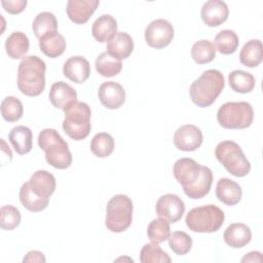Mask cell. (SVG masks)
<instances>
[{"instance_id": "d6a6232c", "label": "cell", "mask_w": 263, "mask_h": 263, "mask_svg": "<svg viewBox=\"0 0 263 263\" xmlns=\"http://www.w3.org/2000/svg\"><path fill=\"white\" fill-rule=\"evenodd\" d=\"M24 113L22 102L12 96L5 97L1 102V115L4 120L8 122H15L20 120Z\"/></svg>"}, {"instance_id": "277c9868", "label": "cell", "mask_w": 263, "mask_h": 263, "mask_svg": "<svg viewBox=\"0 0 263 263\" xmlns=\"http://www.w3.org/2000/svg\"><path fill=\"white\" fill-rule=\"evenodd\" d=\"M224 86L225 79L223 74L219 70L209 69L190 85V98L197 107L205 108L216 101Z\"/></svg>"}, {"instance_id": "f546056e", "label": "cell", "mask_w": 263, "mask_h": 263, "mask_svg": "<svg viewBox=\"0 0 263 263\" xmlns=\"http://www.w3.org/2000/svg\"><path fill=\"white\" fill-rule=\"evenodd\" d=\"M239 44V39L233 30L224 29L215 36V45L217 50L222 54L233 53Z\"/></svg>"}, {"instance_id": "9a60e30c", "label": "cell", "mask_w": 263, "mask_h": 263, "mask_svg": "<svg viewBox=\"0 0 263 263\" xmlns=\"http://www.w3.org/2000/svg\"><path fill=\"white\" fill-rule=\"evenodd\" d=\"M229 9L222 0H209L203 3L200 10V16L203 23L209 27H218L228 17Z\"/></svg>"}, {"instance_id": "cb8c5ba5", "label": "cell", "mask_w": 263, "mask_h": 263, "mask_svg": "<svg viewBox=\"0 0 263 263\" xmlns=\"http://www.w3.org/2000/svg\"><path fill=\"white\" fill-rule=\"evenodd\" d=\"M66 40L58 31L50 32L39 38V47L48 58H58L66 49Z\"/></svg>"}, {"instance_id": "e575fe53", "label": "cell", "mask_w": 263, "mask_h": 263, "mask_svg": "<svg viewBox=\"0 0 263 263\" xmlns=\"http://www.w3.org/2000/svg\"><path fill=\"white\" fill-rule=\"evenodd\" d=\"M140 261L142 263H155V262H167L172 261L171 257L164 252L158 243L151 242L146 243L140 252Z\"/></svg>"}, {"instance_id": "4fadbf2b", "label": "cell", "mask_w": 263, "mask_h": 263, "mask_svg": "<svg viewBox=\"0 0 263 263\" xmlns=\"http://www.w3.org/2000/svg\"><path fill=\"white\" fill-rule=\"evenodd\" d=\"M203 136L199 127L193 124L180 126L174 135V144L181 151H195L202 144Z\"/></svg>"}, {"instance_id": "2e32d148", "label": "cell", "mask_w": 263, "mask_h": 263, "mask_svg": "<svg viewBox=\"0 0 263 263\" xmlns=\"http://www.w3.org/2000/svg\"><path fill=\"white\" fill-rule=\"evenodd\" d=\"M99 4V0H69L66 11L73 23L84 24L96 11Z\"/></svg>"}, {"instance_id": "7c38bea8", "label": "cell", "mask_w": 263, "mask_h": 263, "mask_svg": "<svg viewBox=\"0 0 263 263\" xmlns=\"http://www.w3.org/2000/svg\"><path fill=\"white\" fill-rule=\"evenodd\" d=\"M155 211L158 217L165 219L170 223H176L185 212V203L177 194L167 193L158 198Z\"/></svg>"}, {"instance_id": "4316f807", "label": "cell", "mask_w": 263, "mask_h": 263, "mask_svg": "<svg viewBox=\"0 0 263 263\" xmlns=\"http://www.w3.org/2000/svg\"><path fill=\"white\" fill-rule=\"evenodd\" d=\"M228 81L232 90L239 93L251 92L256 84L255 77L251 73L242 70H233L230 72Z\"/></svg>"}, {"instance_id": "52a82bcc", "label": "cell", "mask_w": 263, "mask_h": 263, "mask_svg": "<svg viewBox=\"0 0 263 263\" xmlns=\"http://www.w3.org/2000/svg\"><path fill=\"white\" fill-rule=\"evenodd\" d=\"M225 220L224 212L215 204L193 208L185 218L187 227L193 232L212 233L221 228Z\"/></svg>"}, {"instance_id": "3957f363", "label": "cell", "mask_w": 263, "mask_h": 263, "mask_svg": "<svg viewBox=\"0 0 263 263\" xmlns=\"http://www.w3.org/2000/svg\"><path fill=\"white\" fill-rule=\"evenodd\" d=\"M46 65L38 55L25 57L17 68V87L29 97L39 96L45 87Z\"/></svg>"}, {"instance_id": "5bb4252c", "label": "cell", "mask_w": 263, "mask_h": 263, "mask_svg": "<svg viewBox=\"0 0 263 263\" xmlns=\"http://www.w3.org/2000/svg\"><path fill=\"white\" fill-rule=\"evenodd\" d=\"M98 97L102 105L107 109H118L125 101V90L117 82L106 81L100 85Z\"/></svg>"}, {"instance_id": "7402d4cb", "label": "cell", "mask_w": 263, "mask_h": 263, "mask_svg": "<svg viewBox=\"0 0 263 263\" xmlns=\"http://www.w3.org/2000/svg\"><path fill=\"white\" fill-rule=\"evenodd\" d=\"M8 140L20 155H25L32 149L33 135L31 129L25 125H17L11 128L8 134Z\"/></svg>"}, {"instance_id": "ab89813d", "label": "cell", "mask_w": 263, "mask_h": 263, "mask_svg": "<svg viewBox=\"0 0 263 263\" xmlns=\"http://www.w3.org/2000/svg\"><path fill=\"white\" fill-rule=\"evenodd\" d=\"M262 254L260 252H250L242 259L241 262H262Z\"/></svg>"}, {"instance_id": "e0dca14e", "label": "cell", "mask_w": 263, "mask_h": 263, "mask_svg": "<svg viewBox=\"0 0 263 263\" xmlns=\"http://www.w3.org/2000/svg\"><path fill=\"white\" fill-rule=\"evenodd\" d=\"M63 73L71 81L80 84L89 77L90 65L84 57H71L63 66Z\"/></svg>"}, {"instance_id": "836d02e7", "label": "cell", "mask_w": 263, "mask_h": 263, "mask_svg": "<svg viewBox=\"0 0 263 263\" xmlns=\"http://www.w3.org/2000/svg\"><path fill=\"white\" fill-rule=\"evenodd\" d=\"M171 234L170 222L163 218L152 220L147 227L148 238L155 243L163 242L168 238Z\"/></svg>"}, {"instance_id": "d6986e66", "label": "cell", "mask_w": 263, "mask_h": 263, "mask_svg": "<svg viewBox=\"0 0 263 263\" xmlns=\"http://www.w3.org/2000/svg\"><path fill=\"white\" fill-rule=\"evenodd\" d=\"M223 238L230 248L241 249L251 241L252 231L243 223H232L225 229Z\"/></svg>"}, {"instance_id": "603a6c76", "label": "cell", "mask_w": 263, "mask_h": 263, "mask_svg": "<svg viewBox=\"0 0 263 263\" xmlns=\"http://www.w3.org/2000/svg\"><path fill=\"white\" fill-rule=\"evenodd\" d=\"M117 32V21L111 14H102L91 26L93 38L101 42H107Z\"/></svg>"}, {"instance_id": "8992f818", "label": "cell", "mask_w": 263, "mask_h": 263, "mask_svg": "<svg viewBox=\"0 0 263 263\" xmlns=\"http://www.w3.org/2000/svg\"><path fill=\"white\" fill-rule=\"evenodd\" d=\"M63 129L68 137L75 141L85 139L91 129L89 106L84 102H74L65 110Z\"/></svg>"}, {"instance_id": "1f68e13d", "label": "cell", "mask_w": 263, "mask_h": 263, "mask_svg": "<svg viewBox=\"0 0 263 263\" xmlns=\"http://www.w3.org/2000/svg\"><path fill=\"white\" fill-rule=\"evenodd\" d=\"M114 146V139L108 133L96 134L90 142L91 152L100 158H105L109 156L113 152Z\"/></svg>"}, {"instance_id": "484cf974", "label": "cell", "mask_w": 263, "mask_h": 263, "mask_svg": "<svg viewBox=\"0 0 263 263\" xmlns=\"http://www.w3.org/2000/svg\"><path fill=\"white\" fill-rule=\"evenodd\" d=\"M263 59L262 42L259 39L249 40L239 52L240 63L249 68L257 67L261 64Z\"/></svg>"}, {"instance_id": "d4e9b609", "label": "cell", "mask_w": 263, "mask_h": 263, "mask_svg": "<svg viewBox=\"0 0 263 263\" xmlns=\"http://www.w3.org/2000/svg\"><path fill=\"white\" fill-rule=\"evenodd\" d=\"M29 39L27 35L21 31L12 32L5 41V50L9 58L17 60L24 58L29 50Z\"/></svg>"}, {"instance_id": "d590c367", "label": "cell", "mask_w": 263, "mask_h": 263, "mask_svg": "<svg viewBox=\"0 0 263 263\" xmlns=\"http://www.w3.org/2000/svg\"><path fill=\"white\" fill-rule=\"evenodd\" d=\"M167 240L172 251L179 256L186 255L192 248V238L184 231H175L171 233Z\"/></svg>"}, {"instance_id": "30bf717a", "label": "cell", "mask_w": 263, "mask_h": 263, "mask_svg": "<svg viewBox=\"0 0 263 263\" xmlns=\"http://www.w3.org/2000/svg\"><path fill=\"white\" fill-rule=\"evenodd\" d=\"M254 110L248 102H227L217 112V120L224 128H247L253 123Z\"/></svg>"}, {"instance_id": "4dcf8cb0", "label": "cell", "mask_w": 263, "mask_h": 263, "mask_svg": "<svg viewBox=\"0 0 263 263\" xmlns=\"http://www.w3.org/2000/svg\"><path fill=\"white\" fill-rule=\"evenodd\" d=\"M191 58L199 65L212 62L216 58V48L214 43L206 39L196 41L191 47Z\"/></svg>"}, {"instance_id": "f1b7e54d", "label": "cell", "mask_w": 263, "mask_h": 263, "mask_svg": "<svg viewBox=\"0 0 263 263\" xmlns=\"http://www.w3.org/2000/svg\"><path fill=\"white\" fill-rule=\"evenodd\" d=\"M33 32L39 39L43 35L58 31V21L55 15L49 11H42L38 13L33 21Z\"/></svg>"}, {"instance_id": "ffe728a7", "label": "cell", "mask_w": 263, "mask_h": 263, "mask_svg": "<svg viewBox=\"0 0 263 263\" xmlns=\"http://www.w3.org/2000/svg\"><path fill=\"white\" fill-rule=\"evenodd\" d=\"M134 50V40L125 32H116L107 43V52L118 60L127 59Z\"/></svg>"}, {"instance_id": "74e56055", "label": "cell", "mask_w": 263, "mask_h": 263, "mask_svg": "<svg viewBox=\"0 0 263 263\" xmlns=\"http://www.w3.org/2000/svg\"><path fill=\"white\" fill-rule=\"evenodd\" d=\"M3 8L11 14L21 13L27 6V0H2Z\"/></svg>"}, {"instance_id": "ba28073f", "label": "cell", "mask_w": 263, "mask_h": 263, "mask_svg": "<svg viewBox=\"0 0 263 263\" xmlns=\"http://www.w3.org/2000/svg\"><path fill=\"white\" fill-rule=\"evenodd\" d=\"M218 161L234 177H245L251 171V163L245 156L240 146L233 141H222L215 149Z\"/></svg>"}, {"instance_id": "ac0fdd59", "label": "cell", "mask_w": 263, "mask_h": 263, "mask_svg": "<svg viewBox=\"0 0 263 263\" xmlns=\"http://www.w3.org/2000/svg\"><path fill=\"white\" fill-rule=\"evenodd\" d=\"M48 97L52 106L63 111L77 101L76 90L64 81L54 82L50 87Z\"/></svg>"}, {"instance_id": "f35d334b", "label": "cell", "mask_w": 263, "mask_h": 263, "mask_svg": "<svg viewBox=\"0 0 263 263\" xmlns=\"http://www.w3.org/2000/svg\"><path fill=\"white\" fill-rule=\"evenodd\" d=\"M46 259L44 257V254L39 251H30L27 253V255L24 257L23 262H45Z\"/></svg>"}, {"instance_id": "7a4b0ae2", "label": "cell", "mask_w": 263, "mask_h": 263, "mask_svg": "<svg viewBox=\"0 0 263 263\" xmlns=\"http://www.w3.org/2000/svg\"><path fill=\"white\" fill-rule=\"evenodd\" d=\"M57 182L52 174L47 171H36L30 180L20 189V200L25 209L30 212H41L49 203V197L55 190Z\"/></svg>"}, {"instance_id": "83f0119b", "label": "cell", "mask_w": 263, "mask_h": 263, "mask_svg": "<svg viewBox=\"0 0 263 263\" xmlns=\"http://www.w3.org/2000/svg\"><path fill=\"white\" fill-rule=\"evenodd\" d=\"M95 66L97 72L104 77L116 76L122 69L121 61L112 57L107 51L98 55L95 62Z\"/></svg>"}, {"instance_id": "8d00e7d4", "label": "cell", "mask_w": 263, "mask_h": 263, "mask_svg": "<svg viewBox=\"0 0 263 263\" xmlns=\"http://www.w3.org/2000/svg\"><path fill=\"white\" fill-rule=\"evenodd\" d=\"M21 223V212L17 208L6 204L0 210V226L4 230H12Z\"/></svg>"}, {"instance_id": "8fae6325", "label": "cell", "mask_w": 263, "mask_h": 263, "mask_svg": "<svg viewBox=\"0 0 263 263\" xmlns=\"http://www.w3.org/2000/svg\"><path fill=\"white\" fill-rule=\"evenodd\" d=\"M174 35L175 30L173 25L164 18L152 21L145 29L146 43L156 49L167 46L172 42Z\"/></svg>"}, {"instance_id": "44dd1931", "label": "cell", "mask_w": 263, "mask_h": 263, "mask_svg": "<svg viewBox=\"0 0 263 263\" xmlns=\"http://www.w3.org/2000/svg\"><path fill=\"white\" fill-rule=\"evenodd\" d=\"M217 198L226 205L237 204L242 196L241 187L228 178H221L216 186Z\"/></svg>"}, {"instance_id": "6da1fadb", "label": "cell", "mask_w": 263, "mask_h": 263, "mask_svg": "<svg viewBox=\"0 0 263 263\" xmlns=\"http://www.w3.org/2000/svg\"><path fill=\"white\" fill-rule=\"evenodd\" d=\"M173 174L189 198H202L211 190L213 184L211 168L200 165L192 158L178 159L174 163Z\"/></svg>"}, {"instance_id": "5b68a950", "label": "cell", "mask_w": 263, "mask_h": 263, "mask_svg": "<svg viewBox=\"0 0 263 263\" xmlns=\"http://www.w3.org/2000/svg\"><path fill=\"white\" fill-rule=\"evenodd\" d=\"M38 145L45 152V159L51 166L65 170L72 164L68 143L55 129H42L38 135Z\"/></svg>"}, {"instance_id": "9c48e42d", "label": "cell", "mask_w": 263, "mask_h": 263, "mask_svg": "<svg viewBox=\"0 0 263 263\" xmlns=\"http://www.w3.org/2000/svg\"><path fill=\"white\" fill-rule=\"evenodd\" d=\"M133 201L124 194L114 195L107 203L105 225L111 232H123L133 221Z\"/></svg>"}]
</instances>
